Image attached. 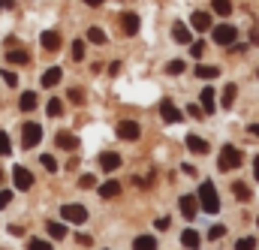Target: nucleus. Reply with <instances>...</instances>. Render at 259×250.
<instances>
[{
    "mask_svg": "<svg viewBox=\"0 0 259 250\" xmlns=\"http://www.w3.org/2000/svg\"><path fill=\"white\" fill-rule=\"evenodd\" d=\"M199 208L208 211V214H217V211H220V196H217L214 181H205V184L199 187Z\"/></svg>",
    "mask_w": 259,
    "mask_h": 250,
    "instance_id": "1",
    "label": "nucleus"
},
{
    "mask_svg": "<svg viewBox=\"0 0 259 250\" xmlns=\"http://www.w3.org/2000/svg\"><path fill=\"white\" fill-rule=\"evenodd\" d=\"M238 166H241V151L235 145H223V151H220V169L223 172H232Z\"/></svg>",
    "mask_w": 259,
    "mask_h": 250,
    "instance_id": "2",
    "label": "nucleus"
},
{
    "mask_svg": "<svg viewBox=\"0 0 259 250\" xmlns=\"http://www.w3.org/2000/svg\"><path fill=\"white\" fill-rule=\"evenodd\" d=\"M61 217H64L66 223H84V220H88V208L72 202V205H64V208H61Z\"/></svg>",
    "mask_w": 259,
    "mask_h": 250,
    "instance_id": "3",
    "label": "nucleus"
},
{
    "mask_svg": "<svg viewBox=\"0 0 259 250\" xmlns=\"http://www.w3.org/2000/svg\"><path fill=\"white\" fill-rule=\"evenodd\" d=\"M235 36H238V30H235L232 24H217V27H214V43H217V46H232Z\"/></svg>",
    "mask_w": 259,
    "mask_h": 250,
    "instance_id": "4",
    "label": "nucleus"
},
{
    "mask_svg": "<svg viewBox=\"0 0 259 250\" xmlns=\"http://www.w3.org/2000/svg\"><path fill=\"white\" fill-rule=\"evenodd\" d=\"M21 136H24V139H21V142H24V148H33V145H39V139H42V127L30 121V124H24Z\"/></svg>",
    "mask_w": 259,
    "mask_h": 250,
    "instance_id": "5",
    "label": "nucleus"
},
{
    "mask_svg": "<svg viewBox=\"0 0 259 250\" xmlns=\"http://www.w3.org/2000/svg\"><path fill=\"white\" fill-rule=\"evenodd\" d=\"M12 181H15V187L18 190H30L33 187V175H30L24 166H15V169H12Z\"/></svg>",
    "mask_w": 259,
    "mask_h": 250,
    "instance_id": "6",
    "label": "nucleus"
},
{
    "mask_svg": "<svg viewBox=\"0 0 259 250\" xmlns=\"http://www.w3.org/2000/svg\"><path fill=\"white\" fill-rule=\"evenodd\" d=\"M118 136L127 139V142H136V139L142 136V130H139L136 121H121V124H118Z\"/></svg>",
    "mask_w": 259,
    "mask_h": 250,
    "instance_id": "7",
    "label": "nucleus"
},
{
    "mask_svg": "<svg viewBox=\"0 0 259 250\" xmlns=\"http://www.w3.org/2000/svg\"><path fill=\"white\" fill-rule=\"evenodd\" d=\"M39 43H42L46 52H58V49H61V33H58V30H46V33L39 36Z\"/></svg>",
    "mask_w": 259,
    "mask_h": 250,
    "instance_id": "8",
    "label": "nucleus"
},
{
    "mask_svg": "<svg viewBox=\"0 0 259 250\" xmlns=\"http://www.w3.org/2000/svg\"><path fill=\"white\" fill-rule=\"evenodd\" d=\"M100 166H103L106 172H115V169L121 166V154H115V151H106V154H100Z\"/></svg>",
    "mask_w": 259,
    "mask_h": 250,
    "instance_id": "9",
    "label": "nucleus"
},
{
    "mask_svg": "<svg viewBox=\"0 0 259 250\" xmlns=\"http://www.w3.org/2000/svg\"><path fill=\"white\" fill-rule=\"evenodd\" d=\"M121 24H124V33L127 36H136L139 33V15L136 12H124L121 15Z\"/></svg>",
    "mask_w": 259,
    "mask_h": 250,
    "instance_id": "10",
    "label": "nucleus"
},
{
    "mask_svg": "<svg viewBox=\"0 0 259 250\" xmlns=\"http://www.w3.org/2000/svg\"><path fill=\"white\" fill-rule=\"evenodd\" d=\"M61 78H64V69H61V66H52V69L42 72V88H55Z\"/></svg>",
    "mask_w": 259,
    "mask_h": 250,
    "instance_id": "11",
    "label": "nucleus"
},
{
    "mask_svg": "<svg viewBox=\"0 0 259 250\" xmlns=\"http://www.w3.org/2000/svg\"><path fill=\"white\" fill-rule=\"evenodd\" d=\"M220 103H217V97H214V88H202V112L208 115V112H214Z\"/></svg>",
    "mask_w": 259,
    "mask_h": 250,
    "instance_id": "12",
    "label": "nucleus"
},
{
    "mask_svg": "<svg viewBox=\"0 0 259 250\" xmlns=\"http://www.w3.org/2000/svg\"><path fill=\"white\" fill-rule=\"evenodd\" d=\"M160 115H163V121H166V124H178V121H181V112H178L169 100L160 106Z\"/></svg>",
    "mask_w": 259,
    "mask_h": 250,
    "instance_id": "13",
    "label": "nucleus"
},
{
    "mask_svg": "<svg viewBox=\"0 0 259 250\" xmlns=\"http://www.w3.org/2000/svg\"><path fill=\"white\" fill-rule=\"evenodd\" d=\"M196 211H199V199H196V196H181V214L193 220Z\"/></svg>",
    "mask_w": 259,
    "mask_h": 250,
    "instance_id": "14",
    "label": "nucleus"
},
{
    "mask_svg": "<svg viewBox=\"0 0 259 250\" xmlns=\"http://www.w3.org/2000/svg\"><path fill=\"white\" fill-rule=\"evenodd\" d=\"M172 36H175V43H181V46H190V27H187V24L175 21V27H172Z\"/></svg>",
    "mask_w": 259,
    "mask_h": 250,
    "instance_id": "15",
    "label": "nucleus"
},
{
    "mask_svg": "<svg viewBox=\"0 0 259 250\" xmlns=\"http://www.w3.org/2000/svg\"><path fill=\"white\" fill-rule=\"evenodd\" d=\"M184 145H187L193 154H208V142H205L202 136H187V139H184Z\"/></svg>",
    "mask_w": 259,
    "mask_h": 250,
    "instance_id": "16",
    "label": "nucleus"
},
{
    "mask_svg": "<svg viewBox=\"0 0 259 250\" xmlns=\"http://www.w3.org/2000/svg\"><path fill=\"white\" fill-rule=\"evenodd\" d=\"M58 148H64V151H75V148H78V139H75L72 133L61 130V133H58Z\"/></svg>",
    "mask_w": 259,
    "mask_h": 250,
    "instance_id": "17",
    "label": "nucleus"
},
{
    "mask_svg": "<svg viewBox=\"0 0 259 250\" xmlns=\"http://www.w3.org/2000/svg\"><path fill=\"white\" fill-rule=\"evenodd\" d=\"M190 24H193L196 30H211V15L208 12H193L190 15Z\"/></svg>",
    "mask_w": 259,
    "mask_h": 250,
    "instance_id": "18",
    "label": "nucleus"
},
{
    "mask_svg": "<svg viewBox=\"0 0 259 250\" xmlns=\"http://www.w3.org/2000/svg\"><path fill=\"white\" fill-rule=\"evenodd\" d=\"M133 250H157V238L154 235H139L133 241Z\"/></svg>",
    "mask_w": 259,
    "mask_h": 250,
    "instance_id": "19",
    "label": "nucleus"
},
{
    "mask_svg": "<svg viewBox=\"0 0 259 250\" xmlns=\"http://www.w3.org/2000/svg\"><path fill=\"white\" fill-rule=\"evenodd\" d=\"M118 193H121V184H118V181H106V184H100V196H103V199H115Z\"/></svg>",
    "mask_w": 259,
    "mask_h": 250,
    "instance_id": "20",
    "label": "nucleus"
},
{
    "mask_svg": "<svg viewBox=\"0 0 259 250\" xmlns=\"http://www.w3.org/2000/svg\"><path fill=\"white\" fill-rule=\"evenodd\" d=\"M18 106H21V112H33V109H36V94H33V91H27V94H21V100H18Z\"/></svg>",
    "mask_w": 259,
    "mask_h": 250,
    "instance_id": "21",
    "label": "nucleus"
},
{
    "mask_svg": "<svg viewBox=\"0 0 259 250\" xmlns=\"http://www.w3.org/2000/svg\"><path fill=\"white\" fill-rule=\"evenodd\" d=\"M6 61L9 63H30V55L24 49H12V52H6Z\"/></svg>",
    "mask_w": 259,
    "mask_h": 250,
    "instance_id": "22",
    "label": "nucleus"
},
{
    "mask_svg": "<svg viewBox=\"0 0 259 250\" xmlns=\"http://www.w3.org/2000/svg\"><path fill=\"white\" fill-rule=\"evenodd\" d=\"M235 91H238V85H226L223 100H220V106H223V109H232V103H235Z\"/></svg>",
    "mask_w": 259,
    "mask_h": 250,
    "instance_id": "23",
    "label": "nucleus"
},
{
    "mask_svg": "<svg viewBox=\"0 0 259 250\" xmlns=\"http://www.w3.org/2000/svg\"><path fill=\"white\" fill-rule=\"evenodd\" d=\"M46 229H49V235H52V238H58V241H61V238L66 235V226H64V223H58V220L46 223Z\"/></svg>",
    "mask_w": 259,
    "mask_h": 250,
    "instance_id": "24",
    "label": "nucleus"
},
{
    "mask_svg": "<svg viewBox=\"0 0 259 250\" xmlns=\"http://www.w3.org/2000/svg\"><path fill=\"white\" fill-rule=\"evenodd\" d=\"M88 39L97 43V46H106V43H109V39H106V30H100V27H91V30H88Z\"/></svg>",
    "mask_w": 259,
    "mask_h": 250,
    "instance_id": "25",
    "label": "nucleus"
},
{
    "mask_svg": "<svg viewBox=\"0 0 259 250\" xmlns=\"http://www.w3.org/2000/svg\"><path fill=\"white\" fill-rule=\"evenodd\" d=\"M181 244H184V247H190V250H196V247H199V235H196L193 229H187V232L181 235Z\"/></svg>",
    "mask_w": 259,
    "mask_h": 250,
    "instance_id": "26",
    "label": "nucleus"
},
{
    "mask_svg": "<svg viewBox=\"0 0 259 250\" xmlns=\"http://www.w3.org/2000/svg\"><path fill=\"white\" fill-rule=\"evenodd\" d=\"M232 193H235V199H241V202H247V199H250V190H247V184H241V181H235V184H232Z\"/></svg>",
    "mask_w": 259,
    "mask_h": 250,
    "instance_id": "27",
    "label": "nucleus"
},
{
    "mask_svg": "<svg viewBox=\"0 0 259 250\" xmlns=\"http://www.w3.org/2000/svg\"><path fill=\"white\" fill-rule=\"evenodd\" d=\"M196 75H199V78H217L220 69H217V66H196Z\"/></svg>",
    "mask_w": 259,
    "mask_h": 250,
    "instance_id": "28",
    "label": "nucleus"
},
{
    "mask_svg": "<svg viewBox=\"0 0 259 250\" xmlns=\"http://www.w3.org/2000/svg\"><path fill=\"white\" fill-rule=\"evenodd\" d=\"M214 3V12L217 15H232V3L229 0H211Z\"/></svg>",
    "mask_w": 259,
    "mask_h": 250,
    "instance_id": "29",
    "label": "nucleus"
},
{
    "mask_svg": "<svg viewBox=\"0 0 259 250\" xmlns=\"http://www.w3.org/2000/svg\"><path fill=\"white\" fill-rule=\"evenodd\" d=\"M49 115L52 118H61L64 115V103L61 100H49Z\"/></svg>",
    "mask_w": 259,
    "mask_h": 250,
    "instance_id": "30",
    "label": "nucleus"
},
{
    "mask_svg": "<svg viewBox=\"0 0 259 250\" xmlns=\"http://www.w3.org/2000/svg\"><path fill=\"white\" fill-rule=\"evenodd\" d=\"M39 163L46 166V172H58V160H55L52 154H42V157H39Z\"/></svg>",
    "mask_w": 259,
    "mask_h": 250,
    "instance_id": "31",
    "label": "nucleus"
},
{
    "mask_svg": "<svg viewBox=\"0 0 259 250\" xmlns=\"http://www.w3.org/2000/svg\"><path fill=\"white\" fill-rule=\"evenodd\" d=\"M223 235H226V226H223V223H217V226L208 229V238H211V241H220Z\"/></svg>",
    "mask_w": 259,
    "mask_h": 250,
    "instance_id": "32",
    "label": "nucleus"
},
{
    "mask_svg": "<svg viewBox=\"0 0 259 250\" xmlns=\"http://www.w3.org/2000/svg\"><path fill=\"white\" fill-rule=\"evenodd\" d=\"M9 151H12V142H9V136L0 130V157H6Z\"/></svg>",
    "mask_w": 259,
    "mask_h": 250,
    "instance_id": "33",
    "label": "nucleus"
},
{
    "mask_svg": "<svg viewBox=\"0 0 259 250\" xmlns=\"http://www.w3.org/2000/svg\"><path fill=\"white\" fill-rule=\"evenodd\" d=\"M27 250H52V244L42 241V238H30V241H27Z\"/></svg>",
    "mask_w": 259,
    "mask_h": 250,
    "instance_id": "34",
    "label": "nucleus"
},
{
    "mask_svg": "<svg viewBox=\"0 0 259 250\" xmlns=\"http://www.w3.org/2000/svg\"><path fill=\"white\" fill-rule=\"evenodd\" d=\"M78 187H81V190L97 187V178H94V175H81V178H78Z\"/></svg>",
    "mask_w": 259,
    "mask_h": 250,
    "instance_id": "35",
    "label": "nucleus"
},
{
    "mask_svg": "<svg viewBox=\"0 0 259 250\" xmlns=\"http://www.w3.org/2000/svg\"><path fill=\"white\" fill-rule=\"evenodd\" d=\"M72 58H75V61H81V58H84V43H81V39H75V43H72Z\"/></svg>",
    "mask_w": 259,
    "mask_h": 250,
    "instance_id": "36",
    "label": "nucleus"
},
{
    "mask_svg": "<svg viewBox=\"0 0 259 250\" xmlns=\"http://www.w3.org/2000/svg\"><path fill=\"white\" fill-rule=\"evenodd\" d=\"M235 250H256V238H241L235 244Z\"/></svg>",
    "mask_w": 259,
    "mask_h": 250,
    "instance_id": "37",
    "label": "nucleus"
},
{
    "mask_svg": "<svg viewBox=\"0 0 259 250\" xmlns=\"http://www.w3.org/2000/svg\"><path fill=\"white\" fill-rule=\"evenodd\" d=\"M166 69H169L172 75H181V72H184V61H172L169 66H166Z\"/></svg>",
    "mask_w": 259,
    "mask_h": 250,
    "instance_id": "38",
    "label": "nucleus"
},
{
    "mask_svg": "<svg viewBox=\"0 0 259 250\" xmlns=\"http://www.w3.org/2000/svg\"><path fill=\"white\" fill-rule=\"evenodd\" d=\"M3 81H6L9 88H15V85H18V75H15V72H9V69H3Z\"/></svg>",
    "mask_w": 259,
    "mask_h": 250,
    "instance_id": "39",
    "label": "nucleus"
},
{
    "mask_svg": "<svg viewBox=\"0 0 259 250\" xmlns=\"http://www.w3.org/2000/svg\"><path fill=\"white\" fill-rule=\"evenodd\" d=\"M12 202V190H0V211Z\"/></svg>",
    "mask_w": 259,
    "mask_h": 250,
    "instance_id": "40",
    "label": "nucleus"
},
{
    "mask_svg": "<svg viewBox=\"0 0 259 250\" xmlns=\"http://www.w3.org/2000/svg\"><path fill=\"white\" fill-rule=\"evenodd\" d=\"M190 55H193V58H202V55H205V43H193V46H190Z\"/></svg>",
    "mask_w": 259,
    "mask_h": 250,
    "instance_id": "41",
    "label": "nucleus"
},
{
    "mask_svg": "<svg viewBox=\"0 0 259 250\" xmlns=\"http://www.w3.org/2000/svg\"><path fill=\"white\" fill-rule=\"evenodd\" d=\"M187 112H190V115H193L196 121H202V118H205V112H202V106H190V109H187Z\"/></svg>",
    "mask_w": 259,
    "mask_h": 250,
    "instance_id": "42",
    "label": "nucleus"
},
{
    "mask_svg": "<svg viewBox=\"0 0 259 250\" xmlns=\"http://www.w3.org/2000/svg\"><path fill=\"white\" fill-rule=\"evenodd\" d=\"M69 100H72V103H81V100H84V94H81V91H69Z\"/></svg>",
    "mask_w": 259,
    "mask_h": 250,
    "instance_id": "43",
    "label": "nucleus"
},
{
    "mask_svg": "<svg viewBox=\"0 0 259 250\" xmlns=\"http://www.w3.org/2000/svg\"><path fill=\"white\" fill-rule=\"evenodd\" d=\"M154 226H157V229H169V217H157Z\"/></svg>",
    "mask_w": 259,
    "mask_h": 250,
    "instance_id": "44",
    "label": "nucleus"
},
{
    "mask_svg": "<svg viewBox=\"0 0 259 250\" xmlns=\"http://www.w3.org/2000/svg\"><path fill=\"white\" fill-rule=\"evenodd\" d=\"M121 72V63L115 61V63H109V75H118Z\"/></svg>",
    "mask_w": 259,
    "mask_h": 250,
    "instance_id": "45",
    "label": "nucleus"
},
{
    "mask_svg": "<svg viewBox=\"0 0 259 250\" xmlns=\"http://www.w3.org/2000/svg\"><path fill=\"white\" fill-rule=\"evenodd\" d=\"M181 172H184V175H196V166H190V163H184V166H181Z\"/></svg>",
    "mask_w": 259,
    "mask_h": 250,
    "instance_id": "46",
    "label": "nucleus"
},
{
    "mask_svg": "<svg viewBox=\"0 0 259 250\" xmlns=\"http://www.w3.org/2000/svg\"><path fill=\"white\" fill-rule=\"evenodd\" d=\"M12 6H15L12 0H0V9H12Z\"/></svg>",
    "mask_w": 259,
    "mask_h": 250,
    "instance_id": "47",
    "label": "nucleus"
},
{
    "mask_svg": "<svg viewBox=\"0 0 259 250\" xmlns=\"http://www.w3.org/2000/svg\"><path fill=\"white\" fill-rule=\"evenodd\" d=\"M247 130H250V136H256V139H259V124H250Z\"/></svg>",
    "mask_w": 259,
    "mask_h": 250,
    "instance_id": "48",
    "label": "nucleus"
},
{
    "mask_svg": "<svg viewBox=\"0 0 259 250\" xmlns=\"http://www.w3.org/2000/svg\"><path fill=\"white\" fill-rule=\"evenodd\" d=\"M253 175H256V181H259V157H253Z\"/></svg>",
    "mask_w": 259,
    "mask_h": 250,
    "instance_id": "49",
    "label": "nucleus"
},
{
    "mask_svg": "<svg viewBox=\"0 0 259 250\" xmlns=\"http://www.w3.org/2000/svg\"><path fill=\"white\" fill-rule=\"evenodd\" d=\"M88 6H100V3H106V0H84Z\"/></svg>",
    "mask_w": 259,
    "mask_h": 250,
    "instance_id": "50",
    "label": "nucleus"
},
{
    "mask_svg": "<svg viewBox=\"0 0 259 250\" xmlns=\"http://www.w3.org/2000/svg\"><path fill=\"white\" fill-rule=\"evenodd\" d=\"M0 181H3V172H0Z\"/></svg>",
    "mask_w": 259,
    "mask_h": 250,
    "instance_id": "51",
    "label": "nucleus"
}]
</instances>
